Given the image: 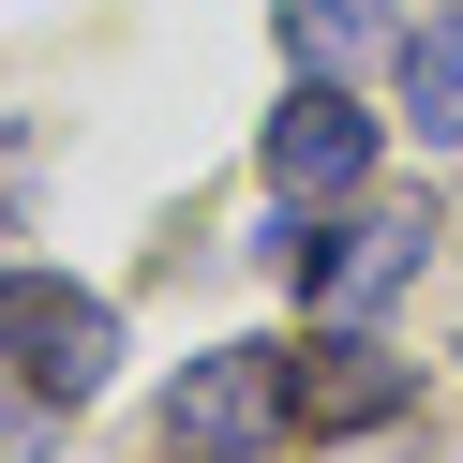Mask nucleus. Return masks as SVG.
Returning <instances> with one entry per match:
<instances>
[{"mask_svg": "<svg viewBox=\"0 0 463 463\" xmlns=\"http://www.w3.org/2000/svg\"><path fill=\"white\" fill-rule=\"evenodd\" d=\"M433 254V210H403V194H344V240H299L284 269H299V299L329 314V329H373V314L419 284Z\"/></svg>", "mask_w": 463, "mask_h": 463, "instance_id": "nucleus-1", "label": "nucleus"}, {"mask_svg": "<svg viewBox=\"0 0 463 463\" xmlns=\"http://www.w3.org/2000/svg\"><path fill=\"white\" fill-rule=\"evenodd\" d=\"M0 359L31 373L45 403H90L105 373H120V314H105L90 284H61V269H0Z\"/></svg>", "mask_w": 463, "mask_h": 463, "instance_id": "nucleus-2", "label": "nucleus"}, {"mask_svg": "<svg viewBox=\"0 0 463 463\" xmlns=\"http://www.w3.org/2000/svg\"><path fill=\"white\" fill-rule=\"evenodd\" d=\"M284 419H299V403H284V344H210V359L165 389V449L180 463H254Z\"/></svg>", "mask_w": 463, "mask_h": 463, "instance_id": "nucleus-3", "label": "nucleus"}, {"mask_svg": "<svg viewBox=\"0 0 463 463\" xmlns=\"http://www.w3.org/2000/svg\"><path fill=\"white\" fill-rule=\"evenodd\" d=\"M359 180H373V105H359V75H299V90L269 105V194H284V224H299V210H344Z\"/></svg>", "mask_w": 463, "mask_h": 463, "instance_id": "nucleus-4", "label": "nucleus"}, {"mask_svg": "<svg viewBox=\"0 0 463 463\" xmlns=\"http://www.w3.org/2000/svg\"><path fill=\"white\" fill-rule=\"evenodd\" d=\"M403 389H419V373H403L373 329H329V344H299V359H284V403H299L314 433H359V419H389Z\"/></svg>", "mask_w": 463, "mask_h": 463, "instance_id": "nucleus-5", "label": "nucleus"}, {"mask_svg": "<svg viewBox=\"0 0 463 463\" xmlns=\"http://www.w3.org/2000/svg\"><path fill=\"white\" fill-rule=\"evenodd\" d=\"M284 15V45H299V75H373L389 61V15L373 0H269Z\"/></svg>", "mask_w": 463, "mask_h": 463, "instance_id": "nucleus-6", "label": "nucleus"}, {"mask_svg": "<svg viewBox=\"0 0 463 463\" xmlns=\"http://www.w3.org/2000/svg\"><path fill=\"white\" fill-rule=\"evenodd\" d=\"M403 120H419L433 150H463V0L433 15L419 45H403Z\"/></svg>", "mask_w": 463, "mask_h": 463, "instance_id": "nucleus-7", "label": "nucleus"}, {"mask_svg": "<svg viewBox=\"0 0 463 463\" xmlns=\"http://www.w3.org/2000/svg\"><path fill=\"white\" fill-rule=\"evenodd\" d=\"M0 463H15V449H0Z\"/></svg>", "mask_w": 463, "mask_h": 463, "instance_id": "nucleus-8", "label": "nucleus"}]
</instances>
